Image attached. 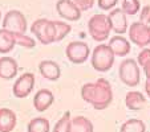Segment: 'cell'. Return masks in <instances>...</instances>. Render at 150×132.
<instances>
[{"mask_svg":"<svg viewBox=\"0 0 150 132\" xmlns=\"http://www.w3.org/2000/svg\"><path fill=\"white\" fill-rule=\"evenodd\" d=\"M145 91H146V94L150 98V78H146V82H145Z\"/></svg>","mask_w":150,"mask_h":132,"instance_id":"cell-30","label":"cell"},{"mask_svg":"<svg viewBox=\"0 0 150 132\" xmlns=\"http://www.w3.org/2000/svg\"><path fill=\"white\" fill-rule=\"evenodd\" d=\"M65 54L72 64L80 65V64H84L88 59L89 54H91V49H89L88 44H85V42L73 41L67 46Z\"/></svg>","mask_w":150,"mask_h":132,"instance_id":"cell-8","label":"cell"},{"mask_svg":"<svg viewBox=\"0 0 150 132\" xmlns=\"http://www.w3.org/2000/svg\"><path fill=\"white\" fill-rule=\"evenodd\" d=\"M17 71H19V65L15 58L8 56L0 58V78L12 79L13 77H16Z\"/></svg>","mask_w":150,"mask_h":132,"instance_id":"cell-12","label":"cell"},{"mask_svg":"<svg viewBox=\"0 0 150 132\" xmlns=\"http://www.w3.org/2000/svg\"><path fill=\"white\" fill-rule=\"evenodd\" d=\"M0 20H1V12H0Z\"/></svg>","mask_w":150,"mask_h":132,"instance_id":"cell-31","label":"cell"},{"mask_svg":"<svg viewBox=\"0 0 150 132\" xmlns=\"http://www.w3.org/2000/svg\"><path fill=\"white\" fill-rule=\"evenodd\" d=\"M139 8H141V3L139 0H124L122 1V11L125 15H136L138 13Z\"/></svg>","mask_w":150,"mask_h":132,"instance_id":"cell-25","label":"cell"},{"mask_svg":"<svg viewBox=\"0 0 150 132\" xmlns=\"http://www.w3.org/2000/svg\"><path fill=\"white\" fill-rule=\"evenodd\" d=\"M16 123V114L11 108H0V132H12Z\"/></svg>","mask_w":150,"mask_h":132,"instance_id":"cell-16","label":"cell"},{"mask_svg":"<svg viewBox=\"0 0 150 132\" xmlns=\"http://www.w3.org/2000/svg\"><path fill=\"white\" fill-rule=\"evenodd\" d=\"M15 40H16V44L23 48H27V49H33L36 46V42L32 37L27 36L25 33L23 34H15Z\"/></svg>","mask_w":150,"mask_h":132,"instance_id":"cell-26","label":"cell"},{"mask_svg":"<svg viewBox=\"0 0 150 132\" xmlns=\"http://www.w3.org/2000/svg\"><path fill=\"white\" fill-rule=\"evenodd\" d=\"M120 132H146V126L141 119H129L121 126Z\"/></svg>","mask_w":150,"mask_h":132,"instance_id":"cell-21","label":"cell"},{"mask_svg":"<svg viewBox=\"0 0 150 132\" xmlns=\"http://www.w3.org/2000/svg\"><path fill=\"white\" fill-rule=\"evenodd\" d=\"M109 48L112 49L114 56L125 57L130 53L132 46H130V42L127 41L125 37L118 34V36H114L110 38V41H109Z\"/></svg>","mask_w":150,"mask_h":132,"instance_id":"cell-14","label":"cell"},{"mask_svg":"<svg viewBox=\"0 0 150 132\" xmlns=\"http://www.w3.org/2000/svg\"><path fill=\"white\" fill-rule=\"evenodd\" d=\"M129 38L138 48L150 49V25L139 21L133 23L129 27Z\"/></svg>","mask_w":150,"mask_h":132,"instance_id":"cell-6","label":"cell"},{"mask_svg":"<svg viewBox=\"0 0 150 132\" xmlns=\"http://www.w3.org/2000/svg\"><path fill=\"white\" fill-rule=\"evenodd\" d=\"M56 9L57 13L68 21H77L81 17V11L71 0H59L56 4Z\"/></svg>","mask_w":150,"mask_h":132,"instance_id":"cell-11","label":"cell"},{"mask_svg":"<svg viewBox=\"0 0 150 132\" xmlns=\"http://www.w3.org/2000/svg\"><path fill=\"white\" fill-rule=\"evenodd\" d=\"M118 0H98V7L104 11H110L116 7Z\"/></svg>","mask_w":150,"mask_h":132,"instance_id":"cell-29","label":"cell"},{"mask_svg":"<svg viewBox=\"0 0 150 132\" xmlns=\"http://www.w3.org/2000/svg\"><path fill=\"white\" fill-rule=\"evenodd\" d=\"M146 103V98L144 96V94L139 93V91H129L126 94V98H125V104L127 106L129 110H141L142 107Z\"/></svg>","mask_w":150,"mask_h":132,"instance_id":"cell-18","label":"cell"},{"mask_svg":"<svg viewBox=\"0 0 150 132\" xmlns=\"http://www.w3.org/2000/svg\"><path fill=\"white\" fill-rule=\"evenodd\" d=\"M139 23L150 25V6H145L139 13Z\"/></svg>","mask_w":150,"mask_h":132,"instance_id":"cell-28","label":"cell"},{"mask_svg":"<svg viewBox=\"0 0 150 132\" xmlns=\"http://www.w3.org/2000/svg\"><path fill=\"white\" fill-rule=\"evenodd\" d=\"M53 24L56 28V42H59L68 36L72 28L69 24L64 23V21H53Z\"/></svg>","mask_w":150,"mask_h":132,"instance_id":"cell-22","label":"cell"},{"mask_svg":"<svg viewBox=\"0 0 150 132\" xmlns=\"http://www.w3.org/2000/svg\"><path fill=\"white\" fill-rule=\"evenodd\" d=\"M31 32L36 36V38L42 45H49L56 42V28L52 20L39 19L31 27Z\"/></svg>","mask_w":150,"mask_h":132,"instance_id":"cell-4","label":"cell"},{"mask_svg":"<svg viewBox=\"0 0 150 132\" xmlns=\"http://www.w3.org/2000/svg\"><path fill=\"white\" fill-rule=\"evenodd\" d=\"M114 54L109 45H97L92 53V66L94 70L100 73H105L112 69L114 64Z\"/></svg>","mask_w":150,"mask_h":132,"instance_id":"cell-3","label":"cell"},{"mask_svg":"<svg viewBox=\"0 0 150 132\" xmlns=\"http://www.w3.org/2000/svg\"><path fill=\"white\" fill-rule=\"evenodd\" d=\"M80 11H89L94 6V0H71Z\"/></svg>","mask_w":150,"mask_h":132,"instance_id":"cell-27","label":"cell"},{"mask_svg":"<svg viewBox=\"0 0 150 132\" xmlns=\"http://www.w3.org/2000/svg\"><path fill=\"white\" fill-rule=\"evenodd\" d=\"M3 28L12 32L13 34H23L27 31V19L17 9L7 12L3 19Z\"/></svg>","mask_w":150,"mask_h":132,"instance_id":"cell-7","label":"cell"},{"mask_svg":"<svg viewBox=\"0 0 150 132\" xmlns=\"http://www.w3.org/2000/svg\"><path fill=\"white\" fill-rule=\"evenodd\" d=\"M33 86H35V75L32 73H24L23 75L16 79L12 91H13V95L16 98L21 99L31 94Z\"/></svg>","mask_w":150,"mask_h":132,"instance_id":"cell-9","label":"cell"},{"mask_svg":"<svg viewBox=\"0 0 150 132\" xmlns=\"http://www.w3.org/2000/svg\"><path fill=\"white\" fill-rule=\"evenodd\" d=\"M28 132H49L51 124L45 118H35L28 123Z\"/></svg>","mask_w":150,"mask_h":132,"instance_id":"cell-20","label":"cell"},{"mask_svg":"<svg viewBox=\"0 0 150 132\" xmlns=\"http://www.w3.org/2000/svg\"><path fill=\"white\" fill-rule=\"evenodd\" d=\"M88 31L94 41H105L109 37L112 31L108 16L104 13H97L94 16H92L91 20L88 21Z\"/></svg>","mask_w":150,"mask_h":132,"instance_id":"cell-2","label":"cell"},{"mask_svg":"<svg viewBox=\"0 0 150 132\" xmlns=\"http://www.w3.org/2000/svg\"><path fill=\"white\" fill-rule=\"evenodd\" d=\"M54 102V96H53V93L47 89H42V90H39L36 93L33 98V107L39 111V112H42L48 110L49 107L53 104Z\"/></svg>","mask_w":150,"mask_h":132,"instance_id":"cell-13","label":"cell"},{"mask_svg":"<svg viewBox=\"0 0 150 132\" xmlns=\"http://www.w3.org/2000/svg\"><path fill=\"white\" fill-rule=\"evenodd\" d=\"M81 98L96 110L106 108L113 101L110 82L105 78H98L96 82L85 83L81 87Z\"/></svg>","mask_w":150,"mask_h":132,"instance_id":"cell-1","label":"cell"},{"mask_svg":"<svg viewBox=\"0 0 150 132\" xmlns=\"http://www.w3.org/2000/svg\"><path fill=\"white\" fill-rule=\"evenodd\" d=\"M120 79L129 87H136L139 83V68L136 59L127 58L121 62L118 69Z\"/></svg>","mask_w":150,"mask_h":132,"instance_id":"cell-5","label":"cell"},{"mask_svg":"<svg viewBox=\"0 0 150 132\" xmlns=\"http://www.w3.org/2000/svg\"><path fill=\"white\" fill-rule=\"evenodd\" d=\"M109 23H110L112 31L116 34H124L127 31V20L126 15L124 13L121 8H114L110 11V13L108 15Z\"/></svg>","mask_w":150,"mask_h":132,"instance_id":"cell-10","label":"cell"},{"mask_svg":"<svg viewBox=\"0 0 150 132\" xmlns=\"http://www.w3.org/2000/svg\"><path fill=\"white\" fill-rule=\"evenodd\" d=\"M138 64L144 69L146 78H150V49H144L138 54Z\"/></svg>","mask_w":150,"mask_h":132,"instance_id":"cell-23","label":"cell"},{"mask_svg":"<svg viewBox=\"0 0 150 132\" xmlns=\"http://www.w3.org/2000/svg\"><path fill=\"white\" fill-rule=\"evenodd\" d=\"M16 45L15 34L7 29H0V53L7 54L12 50Z\"/></svg>","mask_w":150,"mask_h":132,"instance_id":"cell-17","label":"cell"},{"mask_svg":"<svg viewBox=\"0 0 150 132\" xmlns=\"http://www.w3.org/2000/svg\"><path fill=\"white\" fill-rule=\"evenodd\" d=\"M71 132H94L93 123L85 116H74L71 119Z\"/></svg>","mask_w":150,"mask_h":132,"instance_id":"cell-19","label":"cell"},{"mask_svg":"<svg viewBox=\"0 0 150 132\" xmlns=\"http://www.w3.org/2000/svg\"><path fill=\"white\" fill-rule=\"evenodd\" d=\"M71 112L68 111L61 119H59L53 128V132H71Z\"/></svg>","mask_w":150,"mask_h":132,"instance_id":"cell-24","label":"cell"},{"mask_svg":"<svg viewBox=\"0 0 150 132\" xmlns=\"http://www.w3.org/2000/svg\"><path fill=\"white\" fill-rule=\"evenodd\" d=\"M39 70L40 74L48 81H57L61 75V70H60V66L56 62L51 61V59H45V61H41L39 65Z\"/></svg>","mask_w":150,"mask_h":132,"instance_id":"cell-15","label":"cell"}]
</instances>
